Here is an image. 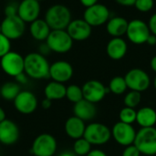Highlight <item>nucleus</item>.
Here are the masks:
<instances>
[{
    "label": "nucleus",
    "instance_id": "1a4fd4ad",
    "mask_svg": "<svg viewBox=\"0 0 156 156\" xmlns=\"http://www.w3.org/2000/svg\"><path fill=\"white\" fill-rule=\"evenodd\" d=\"M126 35L129 40L135 45L146 43L151 31L149 26L141 19H133L128 24Z\"/></svg>",
    "mask_w": 156,
    "mask_h": 156
},
{
    "label": "nucleus",
    "instance_id": "de8ad7c7",
    "mask_svg": "<svg viewBox=\"0 0 156 156\" xmlns=\"http://www.w3.org/2000/svg\"><path fill=\"white\" fill-rule=\"evenodd\" d=\"M154 89H155L156 90V76L155 78H154Z\"/></svg>",
    "mask_w": 156,
    "mask_h": 156
},
{
    "label": "nucleus",
    "instance_id": "e433bc0d",
    "mask_svg": "<svg viewBox=\"0 0 156 156\" xmlns=\"http://www.w3.org/2000/svg\"><path fill=\"white\" fill-rule=\"evenodd\" d=\"M15 79H16V82H17L19 85L20 84H26L28 80V76L25 72H22L19 75H17L16 77H15Z\"/></svg>",
    "mask_w": 156,
    "mask_h": 156
},
{
    "label": "nucleus",
    "instance_id": "473e14b6",
    "mask_svg": "<svg viewBox=\"0 0 156 156\" xmlns=\"http://www.w3.org/2000/svg\"><path fill=\"white\" fill-rule=\"evenodd\" d=\"M11 48V43L10 39H8L5 36H4L2 33L0 34V58L4 57L5 54H7Z\"/></svg>",
    "mask_w": 156,
    "mask_h": 156
},
{
    "label": "nucleus",
    "instance_id": "0eeeda50",
    "mask_svg": "<svg viewBox=\"0 0 156 156\" xmlns=\"http://www.w3.org/2000/svg\"><path fill=\"white\" fill-rule=\"evenodd\" d=\"M124 79L130 90H135L141 93L147 90L151 85V79L148 73L139 68L130 69L125 74Z\"/></svg>",
    "mask_w": 156,
    "mask_h": 156
},
{
    "label": "nucleus",
    "instance_id": "a211bd4d",
    "mask_svg": "<svg viewBox=\"0 0 156 156\" xmlns=\"http://www.w3.org/2000/svg\"><path fill=\"white\" fill-rule=\"evenodd\" d=\"M91 27L84 19L71 20L67 27V32L73 40L83 41L89 38L91 35Z\"/></svg>",
    "mask_w": 156,
    "mask_h": 156
},
{
    "label": "nucleus",
    "instance_id": "f704fd0d",
    "mask_svg": "<svg viewBox=\"0 0 156 156\" xmlns=\"http://www.w3.org/2000/svg\"><path fill=\"white\" fill-rule=\"evenodd\" d=\"M141 154H142L134 144L126 146L122 152V156H141Z\"/></svg>",
    "mask_w": 156,
    "mask_h": 156
},
{
    "label": "nucleus",
    "instance_id": "7c9ffc66",
    "mask_svg": "<svg viewBox=\"0 0 156 156\" xmlns=\"http://www.w3.org/2000/svg\"><path fill=\"white\" fill-rule=\"evenodd\" d=\"M136 114H137V111L135 109L124 106L119 112L120 122L128 124H133V122H136Z\"/></svg>",
    "mask_w": 156,
    "mask_h": 156
},
{
    "label": "nucleus",
    "instance_id": "2f4dec72",
    "mask_svg": "<svg viewBox=\"0 0 156 156\" xmlns=\"http://www.w3.org/2000/svg\"><path fill=\"white\" fill-rule=\"evenodd\" d=\"M154 5V0H136L134 6L140 12L146 13L153 9Z\"/></svg>",
    "mask_w": 156,
    "mask_h": 156
},
{
    "label": "nucleus",
    "instance_id": "a18cd8bd",
    "mask_svg": "<svg viewBox=\"0 0 156 156\" xmlns=\"http://www.w3.org/2000/svg\"><path fill=\"white\" fill-rule=\"evenodd\" d=\"M6 119V115H5V112L4 111V109L2 107H0V122H3L4 120Z\"/></svg>",
    "mask_w": 156,
    "mask_h": 156
},
{
    "label": "nucleus",
    "instance_id": "49530a36",
    "mask_svg": "<svg viewBox=\"0 0 156 156\" xmlns=\"http://www.w3.org/2000/svg\"><path fill=\"white\" fill-rule=\"evenodd\" d=\"M58 156H76V154L74 153H71V152H69V151H66V152H63L61 153Z\"/></svg>",
    "mask_w": 156,
    "mask_h": 156
},
{
    "label": "nucleus",
    "instance_id": "c756f323",
    "mask_svg": "<svg viewBox=\"0 0 156 156\" xmlns=\"http://www.w3.org/2000/svg\"><path fill=\"white\" fill-rule=\"evenodd\" d=\"M141 101H142V93L139 91H135V90L128 91L123 98L124 106L133 108V109H135L136 107H138Z\"/></svg>",
    "mask_w": 156,
    "mask_h": 156
},
{
    "label": "nucleus",
    "instance_id": "412c9836",
    "mask_svg": "<svg viewBox=\"0 0 156 156\" xmlns=\"http://www.w3.org/2000/svg\"><path fill=\"white\" fill-rule=\"evenodd\" d=\"M85 129H86L85 122H83L82 120H80V118L74 115L68 118L64 126L66 134L73 140L82 138L84 135Z\"/></svg>",
    "mask_w": 156,
    "mask_h": 156
},
{
    "label": "nucleus",
    "instance_id": "cd10ccee",
    "mask_svg": "<svg viewBox=\"0 0 156 156\" xmlns=\"http://www.w3.org/2000/svg\"><path fill=\"white\" fill-rule=\"evenodd\" d=\"M91 146L84 137L77 139L73 144V153L78 156H86L92 150Z\"/></svg>",
    "mask_w": 156,
    "mask_h": 156
},
{
    "label": "nucleus",
    "instance_id": "393cba45",
    "mask_svg": "<svg viewBox=\"0 0 156 156\" xmlns=\"http://www.w3.org/2000/svg\"><path fill=\"white\" fill-rule=\"evenodd\" d=\"M67 87L63 83L57 81H50L48 83L44 89L45 98L50 101H59L66 98Z\"/></svg>",
    "mask_w": 156,
    "mask_h": 156
},
{
    "label": "nucleus",
    "instance_id": "dca6fc26",
    "mask_svg": "<svg viewBox=\"0 0 156 156\" xmlns=\"http://www.w3.org/2000/svg\"><path fill=\"white\" fill-rule=\"evenodd\" d=\"M20 136V131L16 122L5 119L0 122V144L4 145L15 144Z\"/></svg>",
    "mask_w": 156,
    "mask_h": 156
},
{
    "label": "nucleus",
    "instance_id": "7ed1b4c3",
    "mask_svg": "<svg viewBox=\"0 0 156 156\" xmlns=\"http://www.w3.org/2000/svg\"><path fill=\"white\" fill-rule=\"evenodd\" d=\"M144 155H156V128H141L137 133L133 144Z\"/></svg>",
    "mask_w": 156,
    "mask_h": 156
},
{
    "label": "nucleus",
    "instance_id": "ddd939ff",
    "mask_svg": "<svg viewBox=\"0 0 156 156\" xmlns=\"http://www.w3.org/2000/svg\"><path fill=\"white\" fill-rule=\"evenodd\" d=\"M83 92V99L96 104L101 101L108 94L109 89L104 84L97 80H90L86 81L81 87Z\"/></svg>",
    "mask_w": 156,
    "mask_h": 156
},
{
    "label": "nucleus",
    "instance_id": "6e6552de",
    "mask_svg": "<svg viewBox=\"0 0 156 156\" xmlns=\"http://www.w3.org/2000/svg\"><path fill=\"white\" fill-rule=\"evenodd\" d=\"M0 66L6 75L15 78L24 72L25 58L17 52L9 51L0 58Z\"/></svg>",
    "mask_w": 156,
    "mask_h": 156
},
{
    "label": "nucleus",
    "instance_id": "ea45409f",
    "mask_svg": "<svg viewBox=\"0 0 156 156\" xmlns=\"http://www.w3.org/2000/svg\"><path fill=\"white\" fill-rule=\"evenodd\" d=\"M119 5L123 6H132L134 5L136 0H115Z\"/></svg>",
    "mask_w": 156,
    "mask_h": 156
},
{
    "label": "nucleus",
    "instance_id": "a878e982",
    "mask_svg": "<svg viewBox=\"0 0 156 156\" xmlns=\"http://www.w3.org/2000/svg\"><path fill=\"white\" fill-rule=\"evenodd\" d=\"M20 91V85L14 81L5 82L0 87V96L5 101H14Z\"/></svg>",
    "mask_w": 156,
    "mask_h": 156
},
{
    "label": "nucleus",
    "instance_id": "8fccbe9b",
    "mask_svg": "<svg viewBox=\"0 0 156 156\" xmlns=\"http://www.w3.org/2000/svg\"><path fill=\"white\" fill-rule=\"evenodd\" d=\"M37 1H38V2H39V1H42V0H37Z\"/></svg>",
    "mask_w": 156,
    "mask_h": 156
},
{
    "label": "nucleus",
    "instance_id": "9d476101",
    "mask_svg": "<svg viewBox=\"0 0 156 156\" xmlns=\"http://www.w3.org/2000/svg\"><path fill=\"white\" fill-rule=\"evenodd\" d=\"M137 132L133 124L124 123L122 122H116L112 129V136L114 141L122 146H129L134 144Z\"/></svg>",
    "mask_w": 156,
    "mask_h": 156
},
{
    "label": "nucleus",
    "instance_id": "20e7f679",
    "mask_svg": "<svg viewBox=\"0 0 156 156\" xmlns=\"http://www.w3.org/2000/svg\"><path fill=\"white\" fill-rule=\"evenodd\" d=\"M83 137L91 145L106 144L112 138V130L101 122H90L86 125Z\"/></svg>",
    "mask_w": 156,
    "mask_h": 156
},
{
    "label": "nucleus",
    "instance_id": "37998d69",
    "mask_svg": "<svg viewBox=\"0 0 156 156\" xmlns=\"http://www.w3.org/2000/svg\"><path fill=\"white\" fill-rule=\"evenodd\" d=\"M146 43L150 46H154L156 45V36L154 34H151L146 41Z\"/></svg>",
    "mask_w": 156,
    "mask_h": 156
},
{
    "label": "nucleus",
    "instance_id": "79ce46f5",
    "mask_svg": "<svg viewBox=\"0 0 156 156\" xmlns=\"http://www.w3.org/2000/svg\"><path fill=\"white\" fill-rule=\"evenodd\" d=\"M51 104H52V101L45 98L42 101H41V107L45 110H48L51 107Z\"/></svg>",
    "mask_w": 156,
    "mask_h": 156
},
{
    "label": "nucleus",
    "instance_id": "09e8293b",
    "mask_svg": "<svg viewBox=\"0 0 156 156\" xmlns=\"http://www.w3.org/2000/svg\"><path fill=\"white\" fill-rule=\"evenodd\" d=\"M2 33V27H1V23H0V34Z\"/></svg>",
    "mask_w": 156,
    "mask_h": 156
},
{
    "label": "nucleus",
    "instance_id": "f3484780",
    "mask_svg": "<svg viewBox=\"0 0 156 156\" xmlns=\"http://www.w3.org/2000/svg\"><path fill=\"white\" fill-rule=\"evenodd\" d=\"M40 14V4L37 0H22L18 4L17 16L25 23H32Z\"/></svg>",
    "mask_w": 156,
    "mask_h": 156
},
{
    "label": "nucleus",
    "instance_id": "9b49d317",
    "mask_svg": "<svg viewBox=\"0 0 156 156\" xmlns=\"http://www.w3.org/2000/svg\"><path fill=\"white\" fill-rule=\"evenodd\" d=\"M110 18L109 8L102 4H95L87 7L83 14V19L90 27H99L108 22Z\"/></svg>",
    "mask_w": 156,
    "mask_h": 156
},
{
    "label": "nucleus",
    "instance_id": "c9c22d12",
    "mask_svg": "<svg viewBox=\"0 0 156 156\" xmlns=\"http://www.w3.org/2000/svg\"><path fill=\"white\" fill-rule=\"evenodd\" d=\"M149 28H150V31H151V34H154L156 36V13L154 14L150 20H149Z\"/></svg>",
    "mask_w": 156,
    "mask_h": 156
},
{
    "label": "nucleus",
    "instance_id": "72a5a7b5",
    "mask_svg": "<svg viewBox=\"0 0 156 156\" xmlns=\"http://www.w3.org/2000/svg\"><path fill=\"white\" fill-rule=\"evenodd\" d=\"M18 12V4L16 2H10L8 3L4 9V13L5 16H16Z\"/></svg>",
    "mask_w": 156,
    "mask_h": 156
},
{
    "label": "nucleus",
    "instance_id": "423d86ee",
    "mask_svg": "<svg viewBox=\"0 0 156 156\" xmlns=\"http://www.w3.org/2000/svg\"><path fill=\"white\" fill-rule=\"evenodd\" d=\"M46 43L51 51L63 54L71 49L73 46V39L70 37L66 29L51 30L46 39Z\"/></svg>",
    "mask_w": 156,
    "mask_h": 156
},
{
    "label": "nucleus",
    "instance_id": "6ab92c4d",
    "mask_svg": "<svg viewBox=\"0 0 156 156\" xmlns=\"http://www.w3.org/2000/svg\"><path fill=\"white\" fill-rule=\"evenodd\" d=\"M74 116L80 118L83 122H89L93 120L97 114L96 104L83 99L77 102L73 106Z\"/></svg>",
    "mask_w": 156,
    "mask_h": 156
},
{
    "label": "nucleus",
    "instance_id": "bb28decb",
    "mask_svg": "<svg viewBox=\"0 0 156 156\" xmlns=\"http://www.w3.org/2000/svg\"><path fill=\"white\" fill-rule=\"evenodd\" d=\"M109 91L115 95H122L126 92L128 87L124 77L116 76L112 78L109 82Z\"/></svg>",
    "mask_w": 156,
    "mask_h": 156
},
{
    "label": "nucleus",
    "instance_id": "39448f33",
    "mask_svg": "<svg viewBox=\"0 0 156 156\" xmlns=\"http://www.w3.org/2000/svg\"><path fill=\"white\" fill-rule=\"evenodd\" d=\"M57 149L56 138L49 133H41L34 139L30 152L34 156H53Z\"/></svg>",
    "mask_w": 156,
    "mask_h": 156
},
{
    "label": "nucleus",
    "instance_id": "3c124183",
    "mask_svg": "<svg viewBox=\"0 0 156 156\" xmlns=\"http://www.w3.org/2000/svg\"><path fill=\"white\" fill-rule=\"evenodd\" d=\"M33 156H34V155H33Z\"/></svg>",
    "mask_w": 156,
    "mask_h": 156
},
{
    "label": "nucleus",
    "instance_id": "58836bf2",
    "mask_svg": "<svg viewBox=\"0 0 156 156\" xmlns=\"http://www.w3.org/2000/svg\"><path fill=\"white\" fill-rule=\"evenodd\" d=\"M86 156H108L105 152L100 149H92Z\"/></svg>",
    "mask_w": 156,
    "mask_h": 156
},
{
    "label": "nucleus",
    "instance_id": "5701e85b",
    "mask_svg": "<svg viewBox=\"0 0 156 156\" xmlns=\"http://www.w3.org/2000/svg\"><path fill=\"white\" fill-rule=\"evenodd\" d=\"M29 31L32 37L38 41H44L48 38L51 29L45 19L37 18L30 23Z\"/></svg>",
    "mask_w": 156,
    "mask_h": 156
},
{
    "label": "nucleus",
    "instance_id": "2eb2a0df",
    "mask_svg": "<svg viewBox=\"0 0 156 156\" xmlns=\"http://www.w3.org/2000/svg\"><path fill=\"white\" fill-rule=\"evenodd\" d=\"M73 76V68L70 63L65 60H58L50 65L49 78L59 83L68 82Z\"/></svg>",
    "mask_w": 156,
    "mask_h": 156
},
{
    "label": "nucleus",
    "instance_id": "b1692460",
    "mask_svg": "<svg viewBox=\"0 0 156 156\" xmlns=\"http://www.w3.org/2000/svg\"><path fill=\"white\" fill-rule=\"evenodd\" d=\"M136 122L141 128L154 127L156 124V111L151 107H143L137 111Z\"/></svg>",
    "mask_w": 156,
    "mask_h": 156
},
{
    "label": "nucleus",
    "instance_id": "4be33fe9",
    "mask_svg": "<svg viewBox=\"0 0 156 156\" xmlns=\"http://www.w3.org/2000/svg\"><path fill=\"white\" fill-rule=\"evenodd\" d=\"M129 22L122 16H114L107 22V32L112 37H122L127 32Z\"/></svg>",
    "mask_w": 156,
    "mask_h": 156
},
{
    "label": "nucleus",
    "instance_id": "a19ab883",
    "mask_svg": "<svg viewBox=\"0 0 156 156\" xmlns=\"http://www.w3.org/2000/svg\"><path fill=\"white\" fill-rule=\"evenodd\" d=\"M80 2L82 5H84L87 8V7H90V6L97 4L98 0H80Z\"/></svg>",
    "mask_w": 156,
    "mask_h": 156
},
{
    "label": "nucleus",
    "instance_id": "c85d7f7f",
    "mask_svg": "<svg viewBox=\"0 0 156 156\" xmlns=\"http://www.w3.org/2000/svg\"><path fill=\"white\" fill-rule=\"evenodd\" d=\"M66 98L68 99V101L74 104L83 100V92L81 87L76 84L69 85L66 90Z\"/></svg>",
    "mask_w": 156,
    "mask_h": 156
},
{
    "label": "nucleus",
    "instance_id": "aec40b11",
    "mask_svg": "<svg viewBox=\"0 0 156 156\" xmlns=\"http://www.w3.org/2000/svg\"><path fill=\"white\" fill-rule=\"evenodd\" d=\"M128 46L126 41L122 37H112L107 44L106 52L110 58L120 60L126 55Z\"/></svg>",
    "mask_w": 156,
    "mask_h": 156
},
{
    "label": "nucleus",
    "instance_id": "f257e3e1",
    "mask_svg": "<svg viewBox=\"0 0 156 156\" xmlns=\"http://www.w3.org/2000/svg\"><path fill=\"white\" fill-rule=\"evenodd\" d=\"M24 58V72L28 76V78L34 80H44L49 78L50 65L45 56L38 52H31Z\"/></svg>",
    "mask_w": 156,
    "mask_h": 156
},
{
    "label": "nucleus",
    "instance_id": "4c0bfd02",
    "mask_svg": "<svg viewBox=\"0 0 156 156\" xmlns=\"http://www.w3.org/2000/svg\"><path fill=\"white\" fill-rule=\"evenodd\" d=\"M38 53H40L41 55H43V56H46V55H48L50 52H51V50H50V48H49V47L48 46V44L47 43H42L40 46H39V48H38Z\"/></svg>",
    "mask_w": 156,
    "mask_h": 156
},
{
    "label": "nucleus",
    "instance_id": "4468645a",
    "mask_svg": "<svg viewBox=\"0 0 156 156\" xmlns=\"http://www.w3.org/2000/svg\"><path fill=\"white\" fill-rule=\"evenodd\" d=\"M13 101L15 109L24 115L32 114L38 106L37 96L30 90H21Z\"/></svg>",
    "mask_w": 156,
    "mask_h": 156
},
{
    "label": "nucleus",
    "instance_id": "f03ea898",
    "mask_svg": "<svg viewBox=\"0 0 156 156\" xmlns=\"http://www.w3.org/2000/svg\"><path fill=\"white\" fill-rule=\"evenodd\" d=\"M45 20L51 30L67 29L71 22V13L66 5L56 4L47 10Z\"/></svg>",
    "mask_w": 156,
    "mask_h": 156
},
{
    "label": "nucleus",
    "instance_id": "c03bdc74",
    "mask_svg": "<svg viewBox=\"0 0 156 156\" xmlns=\"http://www.w3.org/2000/svg\"><path fill=\"white\" fill-rule=\"evenodd\" d=\"M150 65H151V69H153V71H154L156 73V55L154 57H153V58L151 59Z\"/></svg>",
    "mask_w": 156,
    "mask_h": 156
},
{
    "label": "nucleus",
    "instance_id": "f8f14e48",
    "mask_svg": "<svg viewBox=\"0 0 156 156\" xmlns=\"http://www.w3.org/2000/svg\"><path fill=\"white\" fill-rule=\"evenodd\" d=\"M2 34L8 39L20 38L26 29V23L16 15L13 16H5L1 22Z\"/></svg>",
    "mask_w": 156,
    "mask_h": 156
}]
</instances>
